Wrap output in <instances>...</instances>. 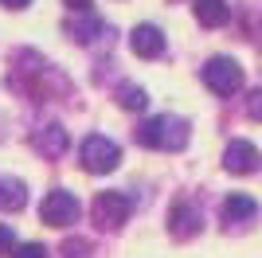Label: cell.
Listing matches in <instances>:
<instances>
[{"instance_id": "30bf717a", "label": "cell", "mask_w": 262, "mask_h": 258, "mask_svg": "<svg viewBox=\"0 0 262 258\" xmlns=\"http://www.w3.org/2000/svg\"><path fill=\"white\" fill-rule=\"evenodd\" d=\"M63 32L71 35L75 43H94L98 35H106V20H98V16H90V12H78V20H67Z\"/></svg>"}, {"instance_id": "4fadbf2b", "label": "cell", "mask_w": 262, "mask_h": 258, "mask_svg": "<svg viewBox=\"0 0 262 258\" xmlns=\"http://www.w3.org/2000/svg\"><path fill=\"white\" fill-rule=\"evenodd\" d=\"M24 204H28V188H24V180L0 176V211H20Z\"/></svg>"}, {"instance_id": "ac0fdd59", "label": "cell", "mask_w": 262, "mask_h": 258, "mask_svg": "<svg viewBox=\"0 0 262 258\" xmlns=\"http://www.w3.org/2000/svg\"><path fill=\"white\" fill-rule=\"evenodd\" d=\"M4 254H16V235H12L8 223H0V258Z\"/></svg>"}, {"instance_id": "8fae6325", "label": "cell", "mask_w": 262, "mask_h": 258, "mask_svg": "<svg viewBox=\"0 0 262 258\" xmlns=\"http://www.w3.org/2000/svg\"><path fill=\"white\" fill-rule=\"evenodd\" d=\"M254 215H258V204H254L251 196L231 192L223 200V223H243V219H254Z\"/></svg>"}, {"instance_id": "d6986e66", "label": "cell", "mask_w": 262, "mask_h": 258, "mask_svg": "<svg viewBox=\"0 0 262 258\" xmlns=\"http://www.w3.org/2000/svg\"><path fill=\"white\" fill-rule=\"evenodd\" d=\"M67 8H75V12H86L90 8V0H63Z\"/></svg>"}, {"instance_id": "8992f818", "label": "cell", "mask_w": 262, "mask_h": 258, "mask_svg": "<svg viewBox=\"0 0 262 258\" xmlns=\"http://www.w3.org/2000/svg\"><path fill=\"white\" fill-rule=\"evenodd\" d=\"M204 231V211L196 204H176L168 211V235L172 239H196Z\"/></svg>"}, {"instance_id": "7a4b0ae2", "label": "cell", "mask_w": 262, "mask_h": 258, "mask_svg": "<svg viewBox=\"0 0 262 258\" xmlns=\"http://www.w3.org/2000/svg\"><path fill=\"white\" fill-rule=\"evenodd\" d=\"M78 211H82V204H78V196L67 192V188H51V192L43 196V204H39V219H43L47 227L78 223Z\"/></svg>"}, {"instance_id": "9c48e42d", "label": "cell", "mask_w": 262, "mask_h": 258, "mask_svg": "<svg viewBox=\"0 0 262 258\" xmlns=\"http://www.w3.org/2000/svg\"><path fill=\"white\" fill-rule=\"evenodd\" d=\"M35 149L43 153L47 161H55V157H63V153L71 149V133H67L59 121H51V125H43L35 133Z\"/></svg>"}, {"instance_id": "3957f363", "label": "cell", "mask_w": 262, "mask_h": 258, "mask_svg": "<svg viewBox=\"0 0 262 258\" xmlns=\"http://www.w3.org/2000/svg\"><path fill=\"white\" fill-rule=\"evenodd\" d=\"M133 211V200L125 192H98L94 196V204H90V215H94V223L102 231H118Z\"/></svg>"}, {"instance_id": "9a60e30c", "label": "cell", "mask_w": 262, "mask_h": 258, "mask_svg": "<svg viewBox=\"0 0 262 258\" xmlns=\"http://www.w3.org/2000/svg\"><path fill=\"white\" fill-rule=\"evenodd\" d=\"M94 247H90V239H67L63 243V258H90Z\"/></svg>"}, {"instance_id": "ba28073f", "label": "cell", "mask_w": 262, "mask_h": 258, "mask_svg": "<svg viewBox=\"0 0 262 258\" xmlns=\"http://www.w3.org/2000/svg\"><path fill=\"white\" fill-rule=\"evenodd\" d=\"M258 149H254L251 141H231L227 149H223V168L227 172H239V176H247V172L258 168Z\"/></svg>"}, {"instance_id": "2e32d148", "label": "cell", "mask_w": 262, "mask_h": 258, "mask_svg": "<svg viewBox=\"0 0 262 258\" xmlns=\"http://www.w3.org/2000/svg\"><path fill=\"white\" fill-rule=\"evenodd\" d=\"M12 258H47V247L43 243H20Z\"/></svg>"}, {"instance_id": "5bb4252c", "label": "cell", "mask_w": 262, "mask_h": 258, "mask_svg": "<svg viewBox=\"0 0 262 258\" xmlns=\"http://www.w3.org/2000/svg\"><path fill=\"white\" fill-rule=\"evenodd\" d=\"M118 106L121 110H145L149 106V94H145L137 82H121L118 86Z\"/></svg>"}, {"instance_id": "277c9868", "label": "cell", "mask_w": 262, "mask_h": 258, "mask_svg": "<svg viewBox=\"0 0 262 258\" xmlns=\"http://www.w3.org/2000/svg\"><path fill=\"white\" fill-rule=\"evenodd\" d=\"M78 161H82L86 172H114L121 161V149L110 137H102V133H90L82 141V149H78Z\"/></svg>"}, {"instance_id": "6da1fadb", "label": "cell", "mask_w": 262, "mask_h": 258, "mask_svg": "<svg viewBox=\"0 0 262 258\" xmlns=\"http://www.w3.org/2000/svg\"><path fill=\"white\" fill-rule=\"evenodd\" d=\"M133 137H137V145H145V149L180 153L188 141H192V125H188V118H176V114H157V118H149L145 125L133 129Z\"/></svg>"}, {"instance_id": "7c38bea8", "label": "cell", "mask_w": 262, "mask_h": 258, "mask_svg": "<svg viewBox=\"0 0 262 258\" xmlns=\"http://www.w3.org/2000/svg\"><path fill=\"white\" fill-rule=\"evenodd\" d=\"M196 20L204 28H223L231 20V4L227 0H196Z\"/></svg>"}, {"instance_id": "e0dca14e", "label": "cell", "mask_w": 262, "mask_h": 258, "mask_svg": "<svg viewBox=\"0 0 262 258\" xmlns=\"http://www.w3.org/2000/svg\"><path fill=\"white\" fill-rule=\"evenodd\" d=\"M247 118L262 121V86H258V90H251V94H247Z\"/></svg>"}, {"instance_id": "52a82bcc", "label": "cell", "mask_w": 262, "mask_h": 258, "mask_svg": "<svg viewBox=\"0 0 262 258\" xmlns=\"http://www.w3.org/2000/svg\"><path fill=\"white\" fill-rule=\"evenodd\" d=\"M129 47H133V55H141V59H161L164 55V32L157 24H137L129 32Z\"/></svg>"}, {"instance_id": "ffe728a7", "label": "cell", "mask_w": 262, "mask_h": 258, "mask_svg": "<svg viewBox=\"0 0 262 258\" xmlns=\"http://www.w3.org/2000/svg\"><path fill=\"white\" fill-rule=\"evenodd\" d=\"M0 4H8V8H28L32 0H0Z\"/></svg>"}, {"instance_id": "5b68a950", "label": "cell", "mask_w": 262, "mask_h": 258, "mask_svg": "<svg viewBox=\"0 0 262 258\" xmlns=\"http://www.w3.org/2000/svg\"><path fill=\"white\" fill-rule=\"evenodd\" d=\"M204 82H208V90L227 98L243 86V67L235 63V59H227V55H215V59L204 63Z\"/></svg>"}]
</instances>
